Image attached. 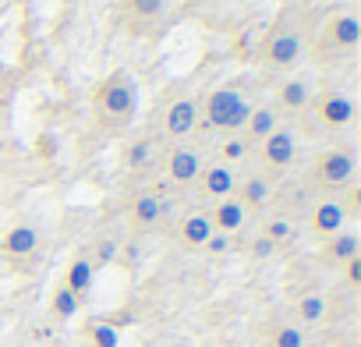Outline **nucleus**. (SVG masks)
I'll use <instances>...</instances> for the list:
<instances>
[{"label": "nucleus", "instance_id": "1", "mask_svg": "<svg viewBox=\"0 0 361 347\" xmlns=\"http://www.w3.org/2000/svg\"><path fill=\"white\" fill-rule=\"evenodd\" d=\"M135 99H138V92H135L131 78L124 71L110 75L96 89V117H99V124H124L135 114Z\"/></svg>", "mask_w": 361, "mask_h": 347}, {"label": "nucleus", "instance_id": "2", "mask_svg": "<svg viewBox=\"0 0 361 347\" xmlns=\"http://www.w3.org/2000/svg\"><path fill=\"white\" fill-rule=\"evenodd\" d=\"M252 117V103L238 92V89H216L206 99V124L220 128V131H238L245 128Z\"/></svg>", "mask_w": 361, "mask_h": 347}, {"label": "nucleus", "instance_id": "3", "mask_svg": "<svg viewBox=\"0 0 361 347\" xmlns=\"http://www.w3.org/2000/svg\"><path fill=\"white\" fill-rule=\"evenodd\" d=\"M266 57L276 68H290L301 57V32L283 18L280 25H273V32L266 36Z\"/></svg>", "mask_w": 361, "mask_h": 347}, {"label": "nucleus", "instance_id": "4", "mask_svg": "<svg viewBox=\"0 0 361 347\" xmlns=\"http://www.w3.org/2000/svg\"><path fill=\"white\" fill-rule=\"evenodd\" d=\"M319 178L329 188H343L354 178V152L350 149H329L319 163Z\"/></svg>", "mask_w": 361, "mask_h": 347}, {"label": "nucleus", "instance_id": "5", "mask_svg": "<svg viewBox=\"0 0 361 347\" xmlns=\"http://www.w3.org/2000/svg\"><path fill=\"white\" fill-rule=\"evenodd\" d=\"M294 152H298V145H294V131H287V128H276L269 138H262V159H266V166H273V170L290 166Z\"/></svg>", "mask_w": 361, "mask_h": 347}, {"label": "nucleus", "instance_id": "6", "mask_svg": "<svg viewBox=\"0 0 361 347\" xmlns=\"http://www.w3.org/2000/svg\"><path fill=\"white\" fill-rule=\"evenodd\" d=\"M166 166H170V178L180 181V185L202 178V156H199V149H192V145H177V149L170 152V163H166Z\"/></svg>", "mask_w": 361, "mask_h": 347}, {"label": "nucleus", "instance_id": "7", "mask_svg": "<svg viewBox=\"0 0 361 347\" xmlns=\"http://www.w3.org/2000/svg\"><path fill=\"white\" fill-rule=\"evenodd\" d=\"M166 131L173 135V138H185V135H192L195 131V124H199V106H195V99H177L170 110H166Z\"/></svg>", "mask_w": 361, "mask_h": 347}, {"label": "nucleus", "instance_id": "8", "mask_svg": "<svg viewBox=\"0 0 361 347\" xmlns=\"http://www.w3.org/2000/svg\"><path fill=\"white\" fill-rule=\"evenodd\" d=\"M319 117H322L329 128H343V124L354 121V103H350L343 92H329V96H322V103H319Z\"/></svg>", "mask_w": 361, "mask_h": 347}, {"label": "nucleus", "instance_id": "9", "mask_svg": "<svg viewBox=\"0 0 361 347\" xmlns=\"http://www.w3.org/2000/svg\"><path fill=\"white\" fill-rule=\"evenodd\" d=\"M245 217H248V209H245L238 199H220L216 209H213V217H209V224H213V231L231 234V231H238V227L245 224Z\"/></svg>", "mask_w": 361, "mask_h": 347}, {"label": "nucleus", "instance_id": "10", "mask_svg": "<svg viewBox=\"0 0 361 347\" xmlns=\"http://www.w3.org/2000/svg\"><path fill=\"white\" fill-rule=\"evenodd\" d=\"M202 185L213 199H231V192L238 188V178H234V170L227 163H216V166L202 170Z\"/></svg>", "mask_w": 361, "mask_h": 347}, {"label": "nucleus", "instance_id": "11", "mask_svg": "<svg viewBox=\"0 0 361 347\" xmlns=\"http://www.w3.org/2000/svg\"><path fill=\"white\" fill-rule=\"evenodd\" d=\"M343 220H347V206L336 202V199H326L315 206V231L319 234H340L343 231Z\"/></svg>", "mask_w": 361, "mask_h": 347}, {"label": "nucleus", "instance_id": "12", "mask_svg": "<svg viewBox=\"0 0 361 347\" xmlns=\"http://www.w3.org/2000/svg\"><path fill=\"white\" fill-rule=\"evenodd\" d=\"M36 245H39V231L32 224H18L4 234V252L8 255H32Z\"/></svg>", "mask_w": 361, "mask_h": 347}, {"label": "nucleus", "instance_id": "13", "mask_svg": "<svg viewBox=\"0 0 361 347\" xmlns=\"http://www.w3.org/2000/svg\"><path fill=\"white\" fill-rule=\"evenodd\" d=\"M326 39L336 47V50H354L357 47V18L354 15H336L333 18V25H329V32H326Z\"/></svg>", "mask_w": 361, "mask_h": 347}, {"label": "nucleus", "instance_id": "14", "mask_svg": "<svg viewBox=\"0 0 361 347\" xmlns=\"http://www.w3.org/2000/svg\"><path fill=\"white\" fill-rule=\"evenodd\" d=\"M166 213V202L163 199H156L152 192H145V195H138L135 199V206H131V217H135V224L138 227H152V224H159V217Z\"/></svg>", "mask_w": 361, "mask_h": 347}, {"label": "nucleus", "instance_id": "15", "mask_svg": "<svg viewBox=\"0 0 361 347\" xmlns=\"http://www.w3.org/2000/svg\"><path fill=\"white\" fill-rule=\"evenodd\" d=\"M209 234H213V224H209V217H202V213H192L185 224H180V238H185V245H192V248L206 245Z\"/></svg>", "mask_w": 361, "mask_h": 347}, {"label": "nucleus", "instance_id": "16", "mask_svg": "<svg viewBox=\"0 0 361 347\" xmlns=\"http://www.w3.org/2000/svg\"><path fill=\"white\" fill-rule=\"evenodd\" d=\"M269 199V181L262 178V174H248V178L241 181V206L248 209V206H262Z\"/></svg>", "mask_w": 361, "mask_h": 347}, {"label": "nucleus", "instance_id": "17", "mask_svg": "<svg viewBox=\"0 0 361 347\" xmlns=\"http://www.w3.org/2000/svg\"><path fill=\"white\" fill-rule=\"evenodd\" d=\"M276 131V110L273 106H252V117H248V135L252 138H269Z\"/></svg>", "mask_w": 361, "mask_h": 347}, {"label": "nucleus", "instance_id": "18", "mask_svg": "<svg viewBox=\"0 0 361 347\" xmlns=\"http://www.w3.org/2000/svg\"><path fill=\"white\" fill-rule=\"evenodd\" d=\"M64 287L82 298V294L92 287V262H89V259H75L71 269H68V284H64Z\"/></svg>", "mask_w": 361, "mask_h": 347}, {"label": "nucleus", "instance_id": "19", "mask_svg": "<svg viewBox=\"0 0 361 347\" xmlns=\"http://www.w3.org/2000/svg\"><path fill=\"white\" fill-rule=\"evenodd\" d=\"M280 99H283L287 110H301V106L308 103V82H305V78H290V82H283Z\"/></svg>", "mask_w": 361, "mask_h": 347}, {"label": "nucleus", "instance_id": "20", "mask_svg": "<svg viewBox=\"0 0 361 347\" xmlns=\"http://www.w3.org/2000/svg\"><path fill=\"white\" fill-rule=\"evenodd\" d=\"M298 315L305 319V326H315V322H322V315H326V298L322 294H305L301 301H298Z\"/></svg>", "mask_w": 361, "mask_h": 347}, {"label": "nucleus", "instance_id": "21", "mask_svg": "<svg viewBox=\"0 0 361 347\" xmlns=\"http://www.w3.org/2000/svg\"><path fill=\"white\" fill-rule=\"evenodd\" d=\"M152 159H156V145H152L149 138H142V142H135V145L128 149V166H131V170H149Z\"/></svg>", "mask_w": 361, "mask_h": 347}, {"label": "nucleus", "instance_id": "22", "mask_svg": "<svg viewBox=\"0 0 361 347\" xmlns=\"http://www.w3.org/2000/svg\"><path fill=\"white\" fill-rule=\"evenodd\" d=\"M329 255H333L336 262H347V259H354V255H357V234H350V231H340V234H333Z\"/></svg>", "mask_w": 361, "mask_h": 347}, {"label": "nucleus", "instance_id": "23", "mask_svg": "<svg viewBox=\"0 0 361 347\" xmlns=\"http://www.w3.org/2000/svg\"><path fill=\"white\" fill-rule=\"evenodd\" d=\"M54 315L57 319H71V315H78V294L75 291H68V287H57V294H54Z\"/></svg>", "mask_w": 361, "mask_h": 347}, {"label": "nucleus", "instance_id": "24", "mask_svg": "<svg viewBox=\"0 0 361 347\" xmlns=\"http://www.w3.org/2000/svg\"><path fill=\"white\" fill-rule=\"evenodd\" d=\"M273 347H305V333L298 326H280L273 336Z\"/></svg>", "mask_w": 361, "mask_h": 347}, {"label": "nucleus", "instance_id": "25", "mask_svg": "<svg viewBox=\"0 0 361 347\" xmlns=\"http://www.w3.org/2000/svg\"><path fill=\"white\" fill-rule=\"evenodd\" d=\"M128 8H131V15H138V18H156V15L166 8V0H128Z\"/></svg>", "mask_w": 361, "mask_h": 347}, {"label": "nucleus", "instance_id": "26", "mask_svg": "<svg viewBox=\"0 0 361 347\" xmlns=\"http://www.w3.org/2000/svg\"><path fill=\"white\" fill-rule=\"evenodd\" d=\"M220 156H224V163L231 166V163H238V159L248 156V142H245V138H227L224 149H220Z\"/></svg>", "mask_w": 361, "mask_h": 347}, {"label": "nucleus", "instance_id": "27", "mask_svg": "<svg viewBox=\"0 0 361 347\" xmlns=\"http://www.w3.org/2000/svg\"><path fill=\"white\" fill-rule=\"evenodd\" d=\"M92 343H96V347H117L121 336H117V329H114L110 322H99V326L92 329Z\"/></svg>", "mask_w": 361, "mask_h": 347}, {"label": "nucleus", "instance_id": "28", "mask_svg": "<svg viewBox=\"0 0 361 347\" xmlns=\"http://www.w3.org/2000/svg\"><path fill=\"white\" fill-rule=\"evenodd\" d=\"M266 238H269L273 245L287 241V238H290V224H287V220H269V224H266Z\"/></svg>", "mask_w": 361, "mask_h": 347}, {"label": "nucleus", "instance_id": "29", "mask_svg": "<svg viewBox=\"0 0 361 347\" xmlns=\"http://www.w3.org/2000/svg\"><path fill=\"white\" fill-rule=\"evenodd\" d=\"M206 248H209L213 255H224V252L231 248V238H227V234H220V231H213V234H209V241H206Z\"/></svg>", "mask_w": 361, "mask_h": 347}, {"label": "nucleus", "instance_id": "30", "mask_svg": "<svg viewBox=\"0 0 361 347\" xmlns=\"http://www.w3.org/2000/svg\"><path fill=\"white\" fill-rule=\"evenodd\" d=\"M273 252H276V245H273L266 234H262V238H255V245H252V255H255V259H269Z\"/></svg>", "mask_w": 361, "mask_h": 347}, {"label": "nucleus", "instance_id": "31", "mask_svg": "<svg viewBox=\"0 0 361 347\" xmlns=\"http://www.w3.org/2000/svg\"><path fill=\"white\" fill-rule=\"evenodd\" d=\"M96 259H99V262H114V259H117V241H110V238H106V241H99Z\"/></svg>", "mask_w": 361, "mask_h": 347}, {"label": "nucleus", "instance_id": "32", "mask_svg": "<svg viewBox=\"0 0 361 347\" xmlns=\"http://www.w3.org/2000/svg\"><path fill=\"white\" fill-rule=\"evenodd\" d=\"M347 280H350V284H361V259H357V255L347 259Z\"/></svg>", "mask_w": 361, "mask_h": 347}]
</instances>
